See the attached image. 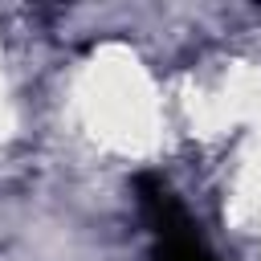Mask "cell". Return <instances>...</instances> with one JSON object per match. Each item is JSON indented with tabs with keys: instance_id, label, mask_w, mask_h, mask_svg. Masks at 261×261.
Returning <instances> with one entry per match:
<instances>
[{
	"instance_id": "cell-1",
	"label": "cell",
	"mask_w": 261,
	"mask_h": 261,
	"mask_svg": "<svg viewBox=\"0 0 261 261\" xmlns=\"http://www.w3.org/2000/svg\"><path fill=\"white\" fill-rule=\"evenodd\" d=\"M135 200H139V212H143V220L155 237L151 261H216V253L200 237V224L192 220L184 200L159 175H139Z\"/></svg>"
}]
</instances>
